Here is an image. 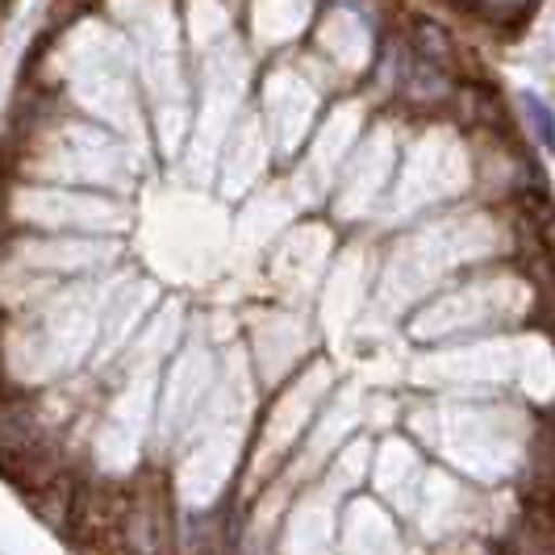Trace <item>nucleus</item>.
Returning <instances> with one entry per match:
<instances>
[{"mask_svg":"<svg viewBox=\"0 0 555 555\" xmlns=\"http://www.w3.org/2000/svg\"><path fill=\"white\" fill-rule=\"evenodd\" d=\"M552 505L547 501H534L527 509V522L505 539V552L501 555H555L552 552Z\"/></svg>","mask_w":555,"mask_h":555,"instance_id":"obj_4","label":"nucleus"},{"mask_svg":"<svg viewBox=\"0 0 555 555\" xmlns=\"http://www.w3.org/2000/svg\"><path fill=\"white\" fill-rule=\"evenodd\" d=\"M309 17L313 0H255V38L263 34L268 42H288L309 26Z\"/></svg>","mask_w":555,"mask_h":555,"instance_id":"obj_3","label":"nucleus"},{"mask_svg":"<svg viewBox=\"0 0 555 555\" xmlns=\"http://www.w3.org/2000/svg\"><path fill=\"white\" fill-rule=\"evenodd\" d=\"M318 51L331 59L338 72H367L376 59V34L360 0H331L318 26Z\"/></svg>","mask_w":555,"mask_h":555,"instance_id":"obj_2","label":"nucleus"},{"mask_svg":"<svg viewBox=\"0 0 555 555\" xmlns=\"http://www.w3.org/2000/svg\"><path fill=\"white\" fill-rule=\"evenodd\" d=\"M117 543H121L126 555H171V547H176V518H171V493H167L164 476L142 473L121 493Z\"/></svg>","mask_w":555,"mask_h":555,"instance_id":"obj_1","label":"nucleus"}]
</instances>
